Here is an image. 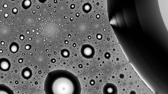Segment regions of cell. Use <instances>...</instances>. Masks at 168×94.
<instances>
[{"instance_id":"obj_1","label":"cell","mask_w":168,"mask_h":94,"mask_svg":"<svg viewBox=\"0 0 168 94\" xmlns=\"http://www.w3.org/2000/svg\"><path fill=\"white\" fill-rule=\"evenodd\" d=\"M46 94H80L81 84L77 76L64 69H57L49 73L44 83Z\"/></svg>"},{"instance_id":"obj_2","label":"cell","mask_w":168,"mask_h":94,"mask_svg":"<svg viewBox=\"0 0 168 94\" xmlns=\"http://www.w3.org/2000/svg\"><path fill=\"white\" fill-rule=\"evenodd\" d=\"M81 53L83 57L86 59H91L93 58L95 54L94 47L90 44H84L81 49Z\"/></svg>"},{"instance_id":"obj_3","label":"cell","mask_w":168,"mask_h":94,"mask_svg":"<svg viewBox=\"0 0 168 94\" xmlns=\"http://www.w3.org/2000/svg\"><path fill=\"white\" fill-rule=\"evenodd\" d=\"M103 94H118V89L115 84L108 83L105 84L103 90Z\"/></svg>"},{"instance_id":"obj_4","label":"cell","mask_w":168,"mask_h":94,"mask_svg":"<svg viewBox=\"0 0 168 94\" xmlns=\"http://www.w3.org/2000/svg\"><path fill=\"white\" fill-rule=\"evenodd\" d=\"M11 64L10 61L6 58H1L0 59V69L3 72H8L10 70Z\"/></svg>"},{"instance_id":"obj_5","label":"cell","mask_w":168,"mask_h":94,"mask_svg":"<svg viewBox=\"0 0 168 94\" xmlns=\"http://www.w3.org/2000/svg\"><path fill=\"white\" fill-rule=\"evenodd\" d=\"M21 76L26 80L31 79L32 76V70L29 67L24 68L21 71Z\"/></svg>"},{"instance_id":"obj_6","label":"cell","mask_w":168,"mask_h":94,"mask_svg":"<svg viewBox=\"0 0 168 94\" xmlns=\"http://www.w3.org/2000/svg\"><path fill=\"white\" fill-rule=\"evenodd\" d=\"M0 94H14V92L10 87L4 84H0Z\"/></svg>"},{"instance_id":"obj_7","label":"cell","mask_w":168,"mask_h":94,"mask_svg":"<svg viewBox=\"0 0 168 94\" xmlns=\"http://www.w3.org/2000/svg\"><path fill=\"white\" fill-rule=\"evenodd\" d=\"M9 51L12 53H17L19 49V46L18 44L16 42H13L10 44L9 46Z\"/></svg>"},{"instance_id":"obj_8","label":"cell","mask_w":168,"mask_h":94,"mask_svg":"<svg viewBox=\"0 0 168 94\" xmlns=\"http://www.w3.org/2000/svg\"><path fill=\"white\" fill-rule=\"evenodd\" d=\"M92 7L90 3H86L82 6V10L84 13H88L91 12Z\"/></svg>"},{"instance_id":"obj_9","label":"cell","mask_w":168,"mask_h":94,"mask_svg":"<svg viewBox=\"0 0 168 94\" xmlns=\"http://www.w3.org/2000/svg\"><path fill=\"white\" fill-rule=\"evenodd\" d=\"M32 5V1L30 0L23 1L22 3V7L24 9H29Z\"/></svg>"},{"instance_id":"obj_10","label":"cell","mask_w":168,"mask_h":94,"mask_svg":"<svg viewBox=\"0 0 168 94\" xmlns=\"http://www.w3.org/2000/svg\"><path fill=\"white\" fill-rule=\"evenodd\" d=\"M61 54L64 58H69L70 55V52L68 49H63L61 51Z\"/></svg>"},{"instance_id":"obj_11","label":"cell","mask_w":168,"mask_h":94,"mask_svg":"<svg viewBox=\"0 0 168 94\" xmlns=\"http://www.w3.org/2000/svg\"><path fill=\"white\" fill-rule=\"evenodd\" d=\"M104 57H105V58H106L107 59H110V58H111L110 53H105Z\"/></svg>"},{"instance_id":"obj_12","label":"cell","mask_w":168,"mask_h":94,"mask_svg":"<svg viewBox=\"0 0 168 94\" xmlns=\"http://www.w3.org/2000/svg\"><path fill=\"white\" fill-rule=\"evenodd\" d=\"M12 13H13V14H17L18 13V9L16 8H14L12 9Z\"/></svg>"},{"instance_id":"obj_13","label":"cell","mask_w":168,"mask_h":94,"mask_svg":"<svg viewBox=\"0 0 168 94\" xmlns=\"http://www.w3.org/2000/svg\"><path fill=\"white\" fill-rule=\"evenodd\" d=\"M31 46L29 45H27L25 46V48L27 50H29V49H31Z\"/></svg>"},{"instance_id":"obj_14","label":"cell","mask_w":168,"mask_h":94,"mask_svg":"<svg viewBox=\"0 0 168 94\" xmlns=\"http://www.w3.org/2000/svg\"><path fill=\"white\" fill-rule=\"evenodd\" d=\"M4 17H6V18H7V17H8V13H6V14H4Z\"/></svg>"}]
</instances>
